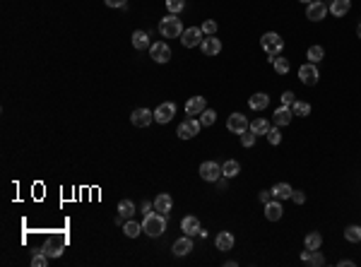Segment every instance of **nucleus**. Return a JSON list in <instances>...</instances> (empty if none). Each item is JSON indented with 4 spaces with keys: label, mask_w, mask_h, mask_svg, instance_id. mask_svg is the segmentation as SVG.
Segmentation results:
<instances>
[{
    "label": "nucleus",
    "mask_w": 361,
    "mask_h": 267,
    "mask_svg": "<svg viewBox=\"0 0 361 267\" xmlns=\"http://www.w3.org/2000/svg\"><path fill=\"white\" fill-rule=\"evenodd\" d=\"M260 46H263V51L268 53V60H274L277 55L284 51V39L277 34V32H265V34L260 36Z\"/></svg>",
    "instance_id": "f257e3e1"
},
{
    "label": "nucleus",
    "mask_w": 361,
    "mask_h": 267,
    "mask_svg": "<svg viewBox=\"0 0 361 267\" xmlns=\"http://www.w3.org/2000/svg\"><path fill=\"white\" fill-rule=\"evenodd\" d=\"M164 231H166V214L152 212V214H147V217H144L142 233L152 236V238H157V236H162Z\"/></svg>",
    "instance_id": "f03ea898"
},
{
    "label": "nucleus",
    "mask_w": 361,
    "mask_h": 267,
    "mask_svg": "<svg viewBox=\"0 0 361 267\" xmlns=\"http://www.w3.org/2000/svg\"><path fill=\"white\" fill-rule=\"evenodd\" d=\"M159 34L164 36V39H176V36L183 34V24H180V19L176 17V15H166V17L159 22Z\"/></svg>",
    "instance_id": "7ed1b4c3"
},
{
    "label": "nucleus",
    "mask_w": 361,
    "mask_h": 267,
    "mask_svg": "<svg viewBox=\"0 0 361 267\" xmlns=\"http://www.w3.org/2000/svg\"><path fill=\"white\" fill-rule=\"evenodd\" d=\"M202 39H205V34H202L200 27H188V29H183V34H180V44H183L185 48H195V46L202 44Z\"/></svg>",
    "instance_id": "20e7f679"
},
{
    "label": "nucleus",
    "mask_w": 361,
    "mask_h": 267,
    "mask_svg": "<svg viewBox=\"0 0 361 267\" xmlns=\"http://www.w3.org/2000/svg\"><path fill=\"white\" fill-rule=\"evenodd\" d=\"M200 178L202 180H210V183H217L222 178V164H217V161H202L200 164Z\"/></svg>",
    "instance_id": "39448f33"
},
{
    "label": "nucleus",
    "mask_w": 361,
    "mask_h": 267,
    "mask_svg": "<svg viewBox=\"0 0 361 267\" xmlns=\"http://www.w3.org/2000/svg\"><path fill=\"white\" fill-rule=\"evenodd\" d=\"M327 12H330V7L320 0H313L306 5V19H311V22H323L327 17Z\"/></svg>",
    "instance_id": "423d86ee"
},
{
    "label": "nucleus",
    "mask_w": 361,
    "mask_h": 267,
    "mask_svg": "<svg viewBox=\"0 0 361 267\" xmlns=\"http://www.w3.org/2000/svg\"><path fill=\"white\" fill-rule=\"evenodd\" d=\"M248 128H251V121H248L243 113H231L229 121H226V130H229V133H236V135L246 133Z\"/></svg>",
    "instance_id": "0eeeda50"
},
{
    "label": "nucleus",
    "mask_w": 361,
    "mask_h": 267,
    "mask_svg": "<svg viewBox=\"0 0 361 267\" xmlns=\"http://www.w3.org/2000/svg\"><path fill=\"white\" fill-rule=\"evenodd\" d=\"M299 80L308 85V87H313V85H318V80H320V72L316 68V63H306V65H301V70H299Z\"/></svg>",
    "instance_id": "6e6552de"
},
{
    "label": "nucleus",
    "mask_w": 361,
    "mask_h": 267,
    "mask_svg": "<svg viewBox=\"0 0 361 267\" xmlns=\"http://www.w3.org/2000/svg\"><path fill=\"white\" fill-rule=\"evenodd\" d=\"M149 55H152L154 63H169V60H171V48H169V44L157 41V44L149 46Z\"/></svg>",
    "instance_id": "1a4fd4ad"
},
{
    "label": "nucleus",
    "mask_w": 361,
    "mask_h": 267,
    "mask_svg": "<svg viewBox=\"0 0 361 267\" xmlns=\"http://www.w3.org/2000/svg\"><path fill=\"white\" fill-rule=\"evenodd\" d=\"M152 121H154V111H149V108H135L130 113V123L135 128H147Z\"/></svg>",
    "instance_id": "9d476101"
},
{
    "label": "nucleus",
    "mask_w": 361,
    "mask_h": 267,
    "mask_svg": "<svg viewBox=\"0 0 361 267\" xmlns=\"http://www.w3.org/2000/svg\"><path fill=\"white\" fill-rule=\"evenodd\" d=\"M174 116H176V104L174 101H164V104L154 108V121L157 123H169Z\"/></svg>",
    "instance_id": "9b49d317"
},
{
    "label": "nucleus",
    "mask_w": 361,
    "mask_h": 267,
    "mask_svg": "<svg viewBox=\"0 0 361 267\" xmlns=\"http://www.w3.org/2000/svg\"><path fill=\"white\" fill-rule=\"evenodd\" d=\"M200 121H195V118H188V121H183V123L179 125V137L180 140H193L195 135L200 133Z\"/></svg>",
    "instance_id": "f8f14e48"
},
{
    "label": "nucleus",
    "mask_w": 361,
    "mask_h": 267,
    "mask_svg": "<svg viewBox=\"0 0 361 267\" xmlns=\"http://www.w3.org/2000/svg\"><path fill=\"white\" fill-rule=\"evenodd\" d=\"M205 108H207L205 96H190V99L185 101V113H188V118H190V116H200Z\"/></svg>",
    "instance_id": "ddd939ff"
},
{
    "label": "nucleus",
    "mask_w": 361,
    "mask_h": 267,
    "mask_svg": "<svg viewBox=\"0 0 361 267\" xmlns=\"http://www.w3.org/2000/svg\"><path fill=\"white\" fill-rule=\"evenodd\" d=\"M282 214H284V207H282L279 200H270V202L265 205V219H268V222H279Z\"/></svg>",
    "instance_id": "4468645a"
},
{
    "label": "nucleus",
    "mask_w": 361,
    "mask_h": 267,
    "mask_svg": "<svg viewBox=\"0 0 361 267\" xmlns=\"http://www.w3.org/2000/svg\"><path fill=\"white\" fill-rule=\"evenodd\" d=\"M200 51H202L205 55H217L219 51H222V41L215 39V36H205L202 44H200Z\"/></svg>",
    "instance_id": "2eb2a0df"
},
{
    "label": "nucleus",
    "mask_w": 361,
    "mask_h": 267,
    "mask_svg": "<svg viewBox=\"0 0 361 267\" xmlns=\"http://www.w3.org/2000/svg\"><path fill=\"white\" fill-rule=\"evenodd\" d=\"M200 219L198 217H183V222H180V231L185 233V236H198L200 233Z\"/></svg>",
    "instance_id": "dca6fc26"
},
{
    "label": "nucleus",
    "mask_w": 361,
    "mask_h": 267,
    "mask_svg": "<svg viewBox=\"0 0 361 267\" xmlns=\"http://www.w3.org/2000/svg\"><path fill=\"white\" fill-rule=\"evenodd\" d=\"M248 106L253 111H265V108L270 106V96L265 94V91H255L251 99H248Z\"/></svg>",
    "instance_id": "f3484780"
},
{
    "label": "nucleus",
    "mask_w": 361,
    "mask_h": 267,
    "mask_svg": "<svg viewBox=\"0 0 361 267\" xmlns=\"http://www.w3.org/2000/svg\"><path fill=\"white\" fill-rule=\"evenodd\" d=\"M215 246H217V250H231L234 248V233L231 231H219L217 233V238H215Z\"/></svg>",
    "instance_id": "a211bd4d"
},
{
    "label": "nucleus",
    "mask_w": 361,
    "mask_h": 267,
    "mask_svg": "<svg viewBox=\"0 0 361 267\" xmlns=\"http://www.w3.org/2000/svg\"><path fill=\"white\" fill-rule=\"evenodd\" d=\"M171 207H174V200H171V195L159 193V195L154 197V210H157L159 214H169V212H171Z\"/></svg>",
    "instance_id": "6ab92c4d"
},
{
    "label": "nucleus",
    "mask_w": 361,
    "mask_h": 267,
    "mask_svg": "<svg viewBox=\"0 0 361 267\" xmlns=\"http://www.w3.org/2000/svg\"><path fill=\"white\" fill-rule=\"evenodd\" d=\"M174 253L176 255H188L190 250H193V236H185L183 233V238H179V241H174Z\"/></svg>",
    "instance_id": "aec40b11"
},
{
    "label": "nucleus",
    "mask_w": 361,
    "mask_h": 267,
    "mask_svg": "<svg viewBox=\"0 0 361 267\" xmlns=\"http://www.w3.org/2000/svg\"><path fill=\"white\" fill-rule=\"evenodd\" d=\"M291 118H294V113H291V108L289 106H279L277 111H274V116H272V121H274V125H289L291 123Z\"/></svg>",
    "instance_id": "412c9836"
},
{
    "label": "nucleus",
    "mask_w": 361,
    "mask_h": 267,
    "mask_svg": "<svg viewBox=\"0 0 361 267\" xmlns=\"http://www.w3.org/2000/svg\"><path fill=\"white\" fill-rule=\"evenodd\" d=\"M349 10H352V0H332L330 2V12L335 17H344Z\"/></svg>",
    "instance_id": "4be33fe9"
},
{
    "label": "nucleus",
    "mask_w": 361,
    "mask_h": 267,
    "mask_svg": "<svg viewBox=\"0 0 361 267\" xmlns=\"http://www.w3.org/2000/svg\"><path fill=\"white\" fill-rule=\"evenodd\" d=\"M133 46L137 48V51H144V48H149L152 44H149V34L142 32V29H137V32H133Z\"/></svg>",
    "instance_id": "5701e85b"
},
{
    "label": "nucleus",
    "mask_w": 361,
    "mask_h": 267,
    "mask_svg": "<svg viewBox=\"0 0 361 267\" xmlns=\"http://www.w3.org/2000/svg\"><path fill=\"white\" fill-rule=\"evenodd\" d=\"M241 174V164L236 159H226L224 164H222V176L224 178H234Z\"/></svg>",
    "instance_id": "b1692460"
},
{
    "label": "nucleus",
    "mask_w": 361,
    "mask_h": 267,
    "mask_svg": "<svg viewBox=\"0 0 361 267\" xmlns=\"http://www.w3.org/2000/svg\"><path fill=\"white\" fill-rule=\"evenodd\" d=\"M41 250H44L48 258H60V255H63V241H46Z\"/></svg>",
    "instance_id": "393cba45"
},
{
    "label": "nucleus",
    "mask_w": 361,
    "mask_h": 267,
    "mask_svg": "<svg viewBox=\"0 0 361 267\" xmlns=\"http://www.w3.org/2000/svg\"><path fill=\"white\" fill-rule=\"evenodd\" d=\"M270 128H272V125H270L268 118H255V121H251V130L258 135V137H260V135H268V133H270Z\"/></svg>",
    "instance_id": "a878e982"
},
{
    "label": "nucleus",
    "mask_w": 361,
    "mask_h": 267,
    "mask_svg": "<svg viewBox=\"0 0 361 267\" xmlns=\"http://www.w3.org/2000/svg\"><path fill=\"white\" fill-rule=\"evenodd\" d=\"M291 193H294V188H291L289 183H277V185L272 188L274 200H287V197H291Z\"/></svg>",
    "instance_id": "bb28decb"
},
{
    "label": "nucleus",
    "mask_w": 361,
    "mask_h": 267,
    "mask_svg": "<svg viewBox=\"0 0 361 267\" xmlns=\"http://www.w3.org/2000/svg\"><path fill=\"white\" fill-rule=\"evenodd\" d=\"M123 233H126L128 238H137V236L142 233V224H137V222L128 219L126 224H123Z\"/></svg>",
    "instance_id": "cd10ccee"
},
{
    "label": "nucleus",
    "mask_w": 361,
    "mask_h": 267,
    "mask_svg": "<svg viewBox=\"0 0 361 267\" xmlns=\"http://www.w3.org/2000/svg\"><path fill=\"white\" fill-rule=\"evenodd\" d=\"M291 113H294V116L306 118V116H311V104H308V101H299V99H296V101L291 104Z\"/></svg>",
    "instance_id": "c85d7f7f"
},
{
    "label": "nucleus",
    "mask_w": 361,
    "mask_h": 267,
    "mask_svg": "<svg viewBox=\"0 0 361 267\" xmlns=\"http://www.w3.org/2000/svg\"><path fill=\"white\" fill-rule=\"evenodd\" d=\"M118 214H121L123 219H133V214H135L133 200H121V202H118Z\"/></svg>",
    "instance_id": "c756f323"
},
{
    "label": "nucleus",
    "mask_w": 361,
    "mask_h": 267,
    "mask_svg": "<svg viewBox=\"0 0 361 267\" xmlns=\"http://www.w3.org/2000/svg\"><path fill=\"white\" fill-rule=\"evenodd\" d=\"M344 238H347L349 243H361V226H357V224L347 226V229H344Z\"/></svg>",
    "instance_id": "7c9ffc66"
},
{
    "label": "nucleus",
    "mask_w": 361,
    "mask_h": 267,
    "mask_svg": "<svg viewBox=\"0 0 361 267\" xmlns=\"http://www.w3.org/2000/svg\"><path fill=\"white\" fill-rule=\"evenodd\" d=\"M200 125L202 128H210V125H215V121H217V111H212V108H205L202 113H200Z\"/></svg>",
    "instance_id": "2f4dec72"
},
{
    "label": "nucleus",
    "mask_w": 361,
    "mask_h": 267,
    "mask_svg": "<svg viewBox=\"0 0 361 267\" xmlns=\"http://www.w3.org/2000/svg\"><path fill=\"white\" fill-rule=\"evenodd\" d=\"M304 243H306V248H311V250H318L320 248V246H323V236H320V233L318 231H311L306 236V241H304Z\"/></svg>",
    "instance_id": "473e14b6"
},
{
    "label": "nucleus",
    "mask_w": 361,
    "mask_h": 267,
    "mask_svg": "<svg viewBox=\"0 0 361 267\" xmlns=\"http://www.w3.org/2000/svg\"><path fill=\"white\" fill-rule=\"evenodd\" d=\"M306 58H308V63H320V60L325 58L323 46H311V48H308V53H306Z\"/></svg>",
    "instance_id": "72a5a7b5"
},
{
    "label": "nucleus",
    "mask_w": 361,
    "mask_h": 267,
    "mask_svg": "<svg viewBox=\"0 0 361 267\" xmlns=\"http://www.w3.org/2000/svg\"><path fill=\"white\" fill-rule=\"evenodd\" d=\"M272 65H274V72H277V75H287L289 68H291V65H289V60H287V58H282V55H277V58L272 60Z\"/></svg>",
    "instance_id": "f704fd0d"
},
{
    "label": "nucleus",
    "mask_w": 361,
    "mask_h": 267,
    "mask_svg": "<svg viewBox=\"0 0 361 267\" xmlns=\"http://www.w3.org/2000/svg\"><path fill=\"white\" fill-rule=\"evenodd\" d=\"M48 260H51V258H48L44 250H36L34 258H32V265H34V267H46V265H48Z\"/></svg>",
    "instance_id": "c9c22d12"
},
{
    "label": "nucleus",
    "mask_w": 361,
    "mask_h": 267,
    "mask_svg": "<svg viewBox=\"0 0 361 267\" xmlns=\"http://www.w3.org/2000/svg\"><path fill=\"white\" fill-rule=\"evenodd\" d=\"M200 29H202V34H205V36H215L219 27H217V22H215V19H205Z\"/></svg>",
    "instance_id": "e433bc0d"
},
{
    "label": "nucleus",
    "mask_w": 361,
    "mask_h": 267,
    "mask_svg": "<svg viewBox=\"0 0 361 267\" xmlns=\"http://www.w3.org/2000/svg\"><path fill=\"white\" fill-rule=\"evenodd\" d=\"M183 7H185V0H166V10L171 15H179Z\"/></svg>",
    "instance_id": "4c0bfd02"
},
{
    "label": "nucleus",
    "mask_w": 361,
    "mask_h": 267,
    "mask_svg": "<svg viewBox=\"0 0 361 267\" xmlns=\"http://www.w3.org/2000/svg\"><path fill=\"white\" fill-rule=\"evenodd\" d=\"M255 140H258V135L253 133L251 128H248L246 133H241V144H243V147H253V144H255Z\"/></svg>",
    "instance_id": "58836bf2"
},
{
    "label": "nucleus",
    "mask_w": 361,
    "mask_h": 267,
    "mask_svg": "<svg viewBox=\"0 0 361 267\" xmlns=\"http://www.w3.org/2000/svg\"><path fill=\"white\" fill-rule=\"evenodd\" d=\"M306 265H313V267L325 265V258H323V253H320V248H318V250H313V253H311V258H308V263H306Z\"/></svg>",
    "instance_id": "ea45409f"
},
{
    "label": "nucleus",
    "mask_w": 361,
    "mask_h": 267,
    "mask_svg": "<svg viewBox=\"0 0 361 267\" xmlns=\"http://www.w3.org/2000/svg\"><path fill=\"white\" fill-rule=\"evenodd\" d=\"M265 137H268V142H270V144H279V142H282V133H279V125H277V128H270V133H268Z\"/></svg>",
    "instance_id": "a19ab883"
},
{
    "label": "nucleus",
    "mask_w": 361,
    "mask_h": 267,
    "mask_svg": "<svg viewBox=\"0 0 361 267\" xmlns=\"http://www.w3.org/2000/svg\"><path fill=\"white\" fill-rule=\"evenodd\" d=\"M279 99H282V106H289V108H291V104L296 101V96H294V91H284V94H282Z\"/></svg>",
    "instance_id": "79ce46f5"
},
{
    "label": "nucleus",
    "mask_w": 361,
    "mask_h": 267,
    "mask_svg": "<svg viewBox=\"0 0 361 267\" xmlns=\"http://www.w3.org/2000/svg\"><path fill=\"white\" fill-rule=\"evenodd\" d=\"M258 200H260L263 205H268L270 200H274V195H272V190H260V193H258Z\"/></svg>",
    "instance_id": "37998d69"
},
{
    "label": "nucleus",
    "mask_w": 361,
    "mask_h": 267,
    "mask_svg": "<svg viewBox=\"0 0 361 267\" xmlns=\"http://www.w3.org/2000/svg\"><path fill=\"white\" fill-rule=\"evenodd\" d=\"M291 200H294L296 205H304V202H306V193H304V190H294V193H291Z\"/></svg>",
    "instance_id": "c03bdc74"
},
{
    "label": "nucleus",
    "mask_w": 361,
    "mask_h": 267,
    "mask_svg": "<svg viewBox=\"0 0 361 267\" xmlns=\"http://www.w3.org/2000/svg\"><path fill=\"white\" fill-rule=\"evenodd\" d=\"M108 7H128V0H104Z\"/></svg>",
    "instance_id": "a18cd8bd"
},
{
    "label": "nucleus",
    "mask_w": 361,
    "mask_h": 267,
    "mask_svg": "<svg viewBox=\"0 0 361 267\" xmlns=\"http://www.w3.org/2000/svg\"><path fill=\"white\" fill-rule=\"evenodd\" d=\"M142 212H144V217H147V214H152V212H157V210H154V202H152V205H149V202H144Z\"/></svg>",
    "instance_id": "49530a36"
},
{
    "label": "nucleus",
    "mask_w": 361,
    "mask_h": 267,
    "mask_svg": "<svg viewBox=\"0 0 361 267\" xmlns=\"http://www.w3.org/2000/svg\"><path fill=\"white\" fill-rule=\"evenodd\" d=\"M340 267H354V260H340Z\"/></svg>",
    "instance_id": "de8ad7c7"
},
{
    "label": "nucleus",
    "mask_w": 361,
    "mask_h": 267,
    "mask_svg": "<svg viewBox=\"0 0 361 267\" xmlns=\"http://www.w3.org/2000/svg\"><path fill=\"white\" fill-rule=\"evenodd\" d=\"M357 36L361 39V22H359V27H357Z\"/></svg>",
    "instance_id": "09e8293b"
},
{
    "label": "nucleus",
    "mask_w": 361,
    "mask_h": 267,
    "mask_svg": "<svg viewBox=\"0 0 361 267\" xmlns=\"http://www.w3.org/2000/svg\"><path fill=\"white\" fill-rule=\"evenodd\" d=\"M301 2H306V5H308V2H313V0H301Z\"/></svg>",
    "instance_id": "8fccbe9b"
}]
</instances>
